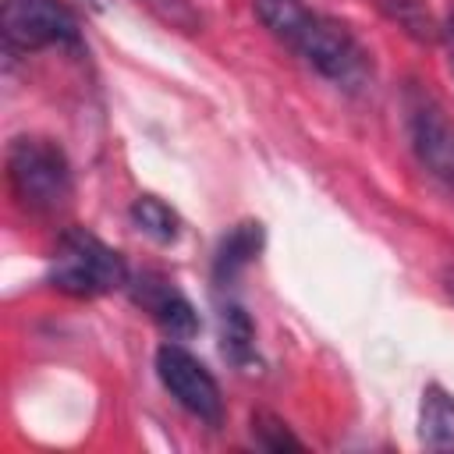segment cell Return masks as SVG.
Returning a JSON list of instances; mask_svg holds the SVG:
<instances>
[{"label":"cell","mask_w":454,"mask_h":454,"mask_svg":"<svg viewBox=\"0 0 454 454\" xmlns=\"http://www.w3.org/2000/svg\"><path fill=\"white\" fill-rule=\"evenodd\" d=\"M419 443L426 450H454V394L426 387L419 404Z\"/></svg>","instance_id":"cell-8"},{"label":"cell","mask_w":454,"mask_h":454,"mask_svg":"<svg viewBox=\"0 0 454 454\" xmlns=\"http://www.w3.org/2000/svg\"><path fill=\"white\" fill-rule=\"evenodd\" d=\"M408 138L419 163L440 184L454 188V124L429 92H411L408 99Z\"/></svg>","instance_id":"cell-6"},{"label":"cell","mask_w":454,"mask_h":454,"mask_svg":"<svg viewBox=\"0 0 454 454\" xmlns=\"http://www.w3.org/2000/svg\"><path fill=\"white\" fill-rule=\"evenodd\" d=\"M443 35H447V46H450V64H454V14H450V21H447Z\"/></svg>","instance_id":"cell-15"},{"label":"cell","mask_w":454,"mask_h":454,"mask_svg":"<svg viewBox=\"0 0 454 454\" xmlns=\"http://www.w3.org/2000/svg\"><path fill=\"white\" fill-rule=\"evenodd\" d=\"M131 298L153 316V323L174 337V340H188L192 333H199V316L192 309V301L160 273H142L131 284Z\"/></svg>","instance_id":"cell-7"},{"label":"cell","mask_w":454,"mask_h":454,"mask_svg":"<svg viewBox=\"0 0 454 454\" xmlns=\"http://www.w3.org/2000/svg\"><path fill=\"white\" fill-rule=\"evenodd\" d=\"M156 376L167 387V394L195 419L220 426L223 422V397L213 380V372L181 344H163L156 351Z\"/></svg>","instance_id":"cell-5"},{"label":"cell","mask_w":454,"mask_h":454,"mask_svg":"<svg viewBox=\"0 0 454 454\" xmlns=\"http://www.w3.org/2000/svg\"><path fill=\"white\" fill-rule=\"evenodd\" d=\"M443 287H447V294L454 298V266H447V270H443Z\"/></svg>","instance_id":"cell-16"},{"label":"cell","mask_w":454,"mask_h":454,"mask_svg":"<svg viewBox=\"0 0 454 454\" xmlns=\"http://www.w3.org/2000/svg\"><path fill=\"white\" fill-rule=\"evenodd\" d=\"M252 319L245 316V309L238 305H227L223 309V351L234 358V362H245L252 355Z\"/></svg>","instance_id":"cell-13"},{"label":"cell","mask_w":454,"mask_h":454,"mask_svg":"<svg viewBox=\"0 0 454 454\" xmlns=\"http://www.w3.org/2000/svg\"><path fill=\"white\" fill-rule=\"evenodd\" d=\"M7 181L21 209L35 216H53L71 202V167L67 156L35 135H21L7 149Z\"/></svg>","instance_id":"cell-2"},{"label":"cell","mask_w":454,"mask_h":454,"mask_svg":"<svg viewBox=\"0 0 454 454\" xmlns=\"http://www.w3.org/2000/svg\"><path fill=\"white\" fill-rule=\"evenodd\" d=\"M397 28H404L411 39H419V43H433L436 35H440V28H436V21H433V14H429V7H426V0H372Z\"/></svg>","instance_id":"cell-11"},{"label":"cell","mask_w":454,"mask_h":454,"mask_svg":"<svg viewBox=\"0 0 454 454\" xmlns=\"http://www.w3.org/2000/svg\"><path fill=\"white\" fill-rule=\"evenodd\" d=\"M160 21H167L170 28H177V32H199L202 28V18H199V11L188 4V0H142Z\"/></svg>","instance_id":"cell-14"},{"label":"cell","mask_w":454,"mask_h":454,"mask_svg":"<svg viewBox=\"0 0 454 454\" xmlns=\"http://www.w3.org/2000/svg\"><path fill=\"white\" fill-rule=\"evenodd\" d=\"M0 32L14 50L43 46H78L82 28L67 4L60 0H7L0 11Z\"/></svg>","instance_id":"cell-4"},{"label":"cell","mask_w":454,"mask_h":454,"mask_svg":"<svg viewBox=\"0 0 454 454\" xmlns=\"http://www.w3.org/2000/svg\"><path fill=\"white\" fill-rule=\"evenodd\" d=\"M50 284L71 298H96L128 284V262L85 227H67L57 238Z\"/></svg>","instance_id":"cell-3"},{"label":"cell","mask_w":454,"mask_h":454,"mask_svg":"<svg viewBox=\"0 0 454 454\" xmlns=\"http://www.w3.org/2000/svg\"><path fill=\"white\" fill-rule=\"evenodd\" d=\"M252 436L259 447L266 450H301L305 443L287 429L284 419H277L273 411H252Z\"/></svg>","instance_id":"cell-12"},{"label":"cell","mask_w":454,"mask_h":454,"mask_svg":"<svg viewBox=\"0 0 454 454\" xmlns=\"http://www.w3.org/2000/svg\"><path fill=\"white\" fill-rule=\"evenodd\" d=\"M131 223H135L145 238H153V241H160V245H170V241H177V234H181L177 213H174L163 199H156V195H138V199L131 202Z\"/></svg>","instance_id":"cell-10"},{"label":"cell","mask_w":454,"mask_h":454,"mask_svg":"<svg viewBox=\"0 0 454 454\" xmlns=\"http://www.w3.org/2000/svg\"><path fill=\"white\" fill-rule=\"evenodd\" d=\"M262 248V227L245 220L238 227H231L223 238H220V248H216V259H213V280L220 287H227Z\"/></svg>","instance_id":"cell-9"},{"label":"cell","mask_w":454,"mask_h":454,"mask_svg":"<svg viewBox=\"0 0 454 454\" xmlns=\"http://www.w3.org/2000/svg\"><path fill=\"white\" fill-rule=\"evenodd\" d=\"M255 14L280 43H287L309 67H316L333 85L355 89L365 82L369 57L340 21L316 14L298 0H255Z\"/></svg>","instance_id":"cell-1"}]
</instances>
